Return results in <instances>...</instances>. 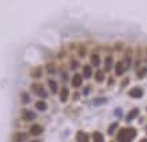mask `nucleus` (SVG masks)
I'll use <instances>...</instances> for the list:
<instances>
[{
  "instance_id": "obj_1",
  "label": "nucleus",
  "mask_w": 147,
  "mask_h": 142,
  "mask_svg": "<svg viewBox=\"0 0 147 142\" xmlns=\"http://www.w3.org/2000/svg\"><path fill=\"white\" fill-rule=\"evenodd\" d=\"M136 134H138V131L134 127H122L119 130L116 139L117 141H132L136 137Z\"/></svg>"
},
{
  "instance_id": "obj_2",
  "label": "nucleus",
  "mask_w": 147,
  "mask_h": 142,
  "mask_svg": "<svg viewBox=\"0 0 147 142\" xmlns=\"http://www.w3.org/2000/svg\"><path fill=\"white\" fill-rule=\"evenodd\" d=\"M83 75L79 74V73H75V74L71 77V79H70V82H71V85H72V87H75V89H79V87L83 86Z\"/></svg>"
},
{
  "instance_id": "obj_3",
  "label": "nucleus",
  "mask_w": 147,
  "mask_h": 142,
  "mask_svg": "<svg viewBox=\"0 0 147 142\" xmlns=\"http://www.w3.org/2000/svg\"><path fill=\"white\" fill-rule=\"evenodd\" d=\"M113 71H115V75L116 77H122V75L125 74V66H124V62L122 60H119L117 63H115V66H113Z\"/></svg>"
},
{
  "instance_id": "obj_4",
  "label": "nucleus",
  "mask_w": 147,
  "mask_h": 142,
  "mask_svg": "<svg viewBox=\"0 0 147 142\" xmlns=\"http://www.w3.org/2000/svg\"><path fill=\"white\" fill-rule=\"evenodd\" d=\"M124 66H125V70L128 71L131 66H132V62H134V57H132V49L131 48H127L125 51V56H124Z\"/></svg>"
},
{
  "instance_id": "obj_5",
  "label": "nucleus",
  "mask_w": 147,
  "mask_h": 142,
  "mask_svg": "<svg viewBox=\"0 0 147 142\" xmlns=\"http://www.w3.org/2000/svg\"><path fill=\"white\" fill-rule=\"evenodd\" d=\"M143 94H144V90L142 89V87H139V86H135V87H132L131 90L128 92V96L131 97V99H142L143 97Z\"/></svg>"
},
{
  "instance_id": "obj_6",
  "label": "nucleus",
  "mask_w": 147,
  "mask_h": 142,
  "mask_svg": "<svg viewBox=\"0 0 147 142\" xmlns=\"http://www.w3.org/2000/svg\"><path fill=\"white\" fill-rule=\"evenodd\" d=\"M139 113H140V111H139V108H132V109H129V112L127 113V116H125V122L127 123H131L134 119H136V117L139 116Z\"/></svg>"
},
{
  "instance_id": "obj_7",
  "label": "nucleus",
  "mask_w": 147,
  "mask_h": 142,
  "mask_svg": "<svg viewBox=\"0 0 147 142\" xmlns=\"http://www.w3.org/2000/svg\"><path fill=\"white\" fill-rule=\"evenodd\" d=\"M22 117H23V120H26V122H31V120H34L37 117L36 112L34 111H30V109H22Z\"/></svg>"
},
{
  "instance_id": "obj_8",
  "label": "nucleus",
  "mask_w": 147,
  "mask_h": 142,
  "mask_svg": "<svg viewBox=\"0 0 147 142\" xmlns=\"http://www.w3.org/2000/svg\"><path fill=\"white\" fill-rule=\"evenodd\" d=\"M59 99H60L61 103H67L68 101V97H70V89L67 86H63L61 90H59Z\"/></svg>"
},
{
  "instance_id": "obj_9",
  "label": "nucleus",
  "mask_w": 147,
  "mask_h": 142,
  "mask_svg": "<svg viewBox=\"0 0 147 142\" xmlns=\"http://www.w3.org/2000/svg\"><path fill=\"white\" fill-rule=\"evenodd\" d=\"M113 66H115L113 57H112L110 55H108L106 57H105V60H104V71H105V73H109V71H112Z\"/></svg>"
},
{
  "instance_id": "obj_10",
  "label": "nucleus",
  "mask_w": 147,
  "mask_h": 142,
  "mask_svg": "<svg viewBox=\"0 0 147 142\" xmlns=\"http://www.w3.org/2000/svg\"><path fill=\"white\" fill-rule=\"evenodd\" d=\"M42 126L41 124H33V126H30V130H29V134L33 137H38V135H41L42 134Z\"/></svg>"
},
{
  "instance_id": "obj_11",
  "label": "nucleus",
  "mask_w": 147,
  "mask_h": 142,
  "mask_svg": "<svg viewBox=\"0 0 147 142\" xmlns=\"http://www.w3.org/2000/svg\"><path fill=\"white\" fill-rule=\"evenodd\" d=\"M82 70H83L82 75H83L85 79H90V78L93 77V66L91 64H83Z\"/></svg>"
},
{
  "instance_id": "obj_12",
  "label": "nucleus",
  "mask_w": 147,
  "mask_h": 142,
  "mask_svg": "<svg viewBox=\"0 0 147 142\" xmlns=\"http://www.w3.org/2000/svg\"><path fill=\"white\" fill-rule=\"evenodd\" d=\"M105 77H106V73H105L104 70H97V71L94 73V81L98 82V83L105 82Z\"/></svg>"
},
{
  "instance_id": "obj_13",
  "label": "nucleus",
  "mask_w": 147,
  "mask_h": 142,
  "mask_svg": "<svg viewBox=\"0 0 147 142\" xmlns=\"http://www.w3.org/2000/svg\"><path fill=\"white\" fill-rule=\"evenodd\" d=\"M30 90L31 93H34V94H37V96H40V93L44 90V86L40 83V82H33L30 85Z\"/></svg>"
},
{
  "instance_id": "obj_14",
  "label": "nucleus",
  "mask_w": 147,
  "mask_h": 142,
  "mask_svg": "<svg viewBox=\"0 0 147 142\" xmlns=\"http://www.w3.org/2000/svg\"><path fill=\"white\" fill-rule=\"evenodd\" d=\"M48 87L52 94H57L59 90H60V89H59V85H57V82H56L55 79H48Z\"/></svg>"
},
{
  "instance_id": "obj_15",
  "label": "nucleus",
  "mask_w": 147,
  "mask_h": 142,
  "mask_svg": "<svg viewBox=\"0 0 147 142\" xmlns=\"http://www.w3.org/2000/svg\"><path fill=\"white\" fill-rule=\"evenodd\" d=\"M90 64L94 66L95 68L99 67V64H101V59H99L98 53H91V55H90Z\"/></svg>"
},
{
  "instance_id": "obj_16",
  "label": "nucleus",
  "mask_w": 147,
  "mask_h": 142,
  "mask_svg": "<svg viewBox=\"0 0 147 142\" xmlns=\"http://www.w3.org/2000/svg\"><path fill=\"white\" fill-rule=\"evenodd\" d=\"M36 109L40 112H45L46 109H48V104L44 101V100H38V101H36Z\"/></svg>"
},
{
  "instance_id": "obj_17",
  "label": "nucleus",
  "mask_w": 147,
  "mask_h": 142,
  "mask_svg": "<svg viewBox=\"0 0 147 142\" xmlns=\"http://www.w3.org/2000/svg\"><path fill=\"white\" fill-rule=\"evenodd\" d=\"M75 139H76V141H85V142H87L89 139H90V138H89V134H87V133H85V131L79 130V131L76 133Z\"/></svg>"
},
{
  "instance_id": "obj_18",
  "label": "nucleus",
  "mask_w": 147,
  "mask_h": 142,
  "mask_svg": "<svg viewBox=\"0 0 147 142\" xmlns=\"http://www.w3.org/2000/svg\"><path fill=\"white\" fill-rule=\"evenodd\" d=\"M31 78H34V79H40L41 77H42V67H36L33 68V71L30 73Z\"/></svg>"
},
{
  "instance_id": "obj_19",
  "label": "nucleus",
  "mask_w": 147,
  "mask_h": 142,
  "mask_svg": "<svg viewBox=\"0 0 147 142\" xmlns=\"http://www.w3.org/2000/svg\"><path fill=\"white\" fill-rule=\"evenodd\" d=\"M91 137H93V139H94L95 142H104L105 141L104 134H102L101 131H97V130H95V131L91 134Z\"/></svg>"
},
{
  "instance_id": "obj_20",
  "label": "nucleus",
  "mask_w": 147,
  "mask_h": 142,
  "mask_svg": "<svg viewBox=\"0 0 147 142\" xmlns=\"http://www.w3.org/2000/svg\"><path fill=\"white\" fill-rule=\"evenodd\" d=\"M147 75V67H142L136 70V78L138 79H144Z\"/></svg>"
},
{
  "instance_id": "obj_21",
  "label": "nucleus",
  "mask_w": 147,
  "mask_h": 142,
  "mask_svg": "<svg viewBox=\"0 0 147 142\" xmlns=\"http://www.w3.org/2000/svg\"><path fill=\"white\" fill-rule=\"evenodd\" d=\"M45 70H46V73H48V74H50V75L56 74V71H57L55 63H46V64H45Z\"/></svg>"
},
{
  "instance_id": "obj_22",
  "label": "nucleus",
  "mask_w": 147,
  "mask_h": 142,
  "mask_svg": "<svg viewBox=\"0 0 147 142\" xmlns=\"http://www.w3.org/2000/svg\"><path fill=\"white\" fill-rule=\"evenodd\" d=\"M12 139L14 141H26L27 139V134L26 133H15L14 134V137H12Z\"/></svg>"
},
{
  "instance_id": "obj_23",
  "label": "nucleus",
  "mask_w": 147,
  "mask_h": 142,
  "mask_svg": "<svg viewBox=\"0 0 147 142\" xmlns=\"http://www.w3.org/2000/svg\"><path fill=\"white\" fill-rule=\"evenodd\" d=\"M119 129V123H117V122H115V123H112L109 126V127H108V131H106V133H108V135H113V134H115V133H116V130Z\"/></svg>"
},
{
  "instance_id": "obj_24",
  "label": "nucleus",
  "mask_w": 147,
  "mask_h": 142,
  "mask_svg": "<svg viewBox=\"0 0 147 142\" xmlns=\"http://www.w3.org/2000/svg\"><path fill=\"white\" fill-rule=\"evenodd\" d=\"M21 101H22L23 105L29 104V103H30V96H29V93H26V92L22 93V94H21Z\"/></svg>"
},
{
  "instance_id": "obj_25",
  "label": "nucleus",
  "mask_w": 147,
  "mask_h": 142,
  "mask_svg": "<svg viewBox=\"0 0 147 142\" xmlns=\"http://www.w3.org/2000/svg\"><path fill=\"white\" fill-rule=\"evenodd\" d=\"M108 100L105 99V97H95V99L93 100V104L94 105H101V104H105Z\"/></svg>"
},
{
  "instance_id": "obj_26",
  "label": "nucleus",
  "mask_w": 147,
  "mask_h": 142,
  "mask_svg": "<svg viewBox=\"0 0 147 142\" xmlns=\"http://www.w3.org/2000/svg\"><path fill=\"white\" fill-rule=\"evenodd\" d=\"M90 90H91V86H90V85H86V86H83V89H82V94H83V96H89V94H90Z\"/></svg>"
},
{
  "instance_id": "obj_27",
  "label": "nucleus",
  "mask_w": 147,
  "mask_h": 142,
  "mask_svg": "<svg viewBox=\"0 0 147 142\" xmlns=\"http://www.w3.org/2000/svg\"><path fill=\"white\" fill-rule=\"evenodd\" d=\"M78 56H79L80 59H83V57L86 56V48L85 47H79V48H78Z\"/></svg>"
},
{
  "instance_id": "obj_28",
  "label": "nucleus",
  "mask_w": 147,
  "mask_h": 142,
  "mask_svg": "<svg viewBox=\"0 0 147 142\" xmlns=\"http://www.w3.org/2000/svg\"><path fill=\"white\" fill-rule=\"evenodd\" d=\"M78 67H79V62H78V60H72V62L70 63V68H71L72 71L78 70Z\"/></svg>"
},
{
  "instance_id": "obj_29",
  "label": "nucleus",
  "mask_w": 147,
  "mask_h": 142,
  "mask_svg": "<svg viewBox=\"0 0 147 142\" xmlns=\"http://www.w3.org/2000/svg\"><path fill=\"white\" fill-rule=\"evenodd\" d=\"M128 83H129V78H124V79H122V82H121V85H120V90H122L124 87L128 85Z\"/></svg>"
},
{
  "instance_id": "obj_30",
  "label": "nucleus",
  "mask_w": 147,
  "mask_h": 142,
  "mask_svg": "<svg viewBox=\"0 0 147 142\" xmlns=\"http://www.w3.org/2000/svg\"><path fill=\"white\" fill-rule=\"evenodd\" d=\"M115 49L116 51H122L124 49V44L122 43H116L115 44Z\"/></svg>"
},
{
  "instance_id": "obj_31",
  "label": "nucleus",
  "mask_w": 147,
  "mask_h": 142,
  "mask_svg": "<svg viewBox=\"0 0 147 142\" xmlns=\"http://www.w3.org/2000/svg\"><path fill=\"white\" fill-rule=\"evenodd\" d=\"M140 63H142V60H140V57H136V59H135V64H134V67H135V70H138V68L140 67Z\"/></svg>"
},
{
  "instance_id": "obj_32",
  "label": "nucleus",
  "mask_w": 147,
  "mask_h": 142,
  "mask_svg": "<svg viewBox=\"0 0 147 142\" xmlns=\"http://www.w3.org/2000/svg\"><path fill=\"white\" fill-rule=\"evenodd\" d=\"M61 79L64 81V82H68V73L67 71H61Z\"/></svg>"
},
{
  "instance_id": "obj_33",
  "label": "nucleus",
  "mask_w": 147,
  "mask_h": 142,
  "mask_svg": "<svg viewBox=\"0 0 147 142\" xmlns=\"http://www.w3.org/2000/svg\"><path fill=\"white\" fill-rule=\"evenodd\" d=\"M80 96H82V93L80 92H75L72 96V101H78V100L80 99Z\"/></svg>"
},
{
  "instance_id": "obj_34",
  "label": "nucleus",
  "mask_w": 147,
  "mask_h": 142,
  "mask_svg": "<svg viewBox=\"0 0 147 142\" xmlns=\"http://www.w3.org/2000/svg\"><path fill=\"white\" fill-rule=\"evenodd\" d=\"M40 97H41V99H46V97H48V93H46V90H45V89L40 93Z\"/></svg>"
},
{
  "instance_id": "obj_35",
  "label": "nucleus",
  "mask_w": 147,
  "mask_h": 142,
  "mask_svg": "<svg viewBox=\"0 0 147 142\" xmlns=\"http://www.w3.org/2000/svg\"><path fill=\"white\" fill-rule=\"evenodd\" d=\"M108 85H109V86L115 85V77H109V79H108Z\"/></svg>"
},
{
  "instance_id": "obj_36",
  "label": "nucleus",
  "mask_w": 147,
  "mask_h": 142,
  "mask_svg": "<svg viewBox=\"0 0 147 142\" xmlns=\"http://www.w3.org/2000/svg\"><path fill=\"white\" fill-rule=\"evenodd\" d=\"M140 142H147V138H143V139H140Z\"/></svg>"
},
{
  "instance_id": "obj_37",
  "label": "nucleus",
  "mask_w": 147,
  "mask_h": 142,
  "mask_svg": "<svg viewBox=\"0 0 147 142\" xmlns=\"http://www.w3.org/2000/svg\"><path fill=\"white\" fill-rule=\"evenodd\" d=\"M146 55H147V49H146Z\"/></svg>"
},
{
  "instance_id": "obj_38",
  "label": "nucleus",
  "mask_w": 147,
  "mask_h": 142,
  "mask_svg": "<svg viewBox=\"0 0 147 142\" xmlns=\"http://www.w3.org/2000/svg\"><path fill=\"white\" fill-rule=\"evenodd\" d=\"M146 133H147V127H146Z\"/></svg>"
}]
</instances>
